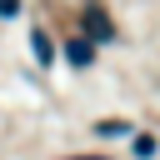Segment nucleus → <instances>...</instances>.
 Segmentation results:
<instances>
[{
	"label": "nucleus",
	"instance_id": "nucleus-2",
	"mask_svg": "<svg viewBox=\"0 0 160 160\" xmlns=\"http://www.w3.org/2000/svg\"><path fill=\"white\" fill-rule=\"evenodd\" d=\"M30 50H35V60H40V65H50V60H55V50H50V35H45V30H35V35H30Z\"/></svg>",
	"mask_w": 160,
	"mask_h": 160
},
{
	"label": "nucleus",
	"instance_id": "nucleus-3",
	"mask_svg": "<svg viewBox=\"0 0 160 160\" xmlns=\"http://www.w3.org/2000/svg\"><path fill=\"white\" fill-rule=\"evenodd\" d=\"M155 150H160V145H155V135H135V140H130V155H140V160H150Z\"/></svg>",
	"mask_w": 160,
	"mask_h": 160
},
{
	"label": "nucleus",
	"instance_id": "nucleus-1",
	"mask_svg": "<svg viewBox=\"0 0 160 160\" xmlns=\"http://www.w3.org/2000/svg\"><path fill=\"white\" fill-rule=\"evenodd\" d=\"M65 60H70V65H90V60H95L90 40H80V35H75V40H65Z\"/></svg>",
	"mask_w": 160,
	"mask_h": 160
},
{
	"label": "nucleus",
	"instance_id": "nucleus-6",
	"mask_svg": "<svg viewBox=\"0 0 160 160\" xmlns=\"http://www.w3.org/2000/svg\"><path fill=\"white\" fill-rule=\"evenodd\" d=\"M75 160H105V155H75Z\"/></svg>",
	"mask_w": 160,
	"mask_h": 160
},
{
	"label": "nucleus",
	"instance_id": "nucleus-5",
	"mask_svg": "<svg viewBox=\"0 0 160 160\" xmlns=\"http://www.w3.org/2000/svg\"><path fill=\"white\" fill-rule=\"evenodd\" d=\"M20 10V0H0V15H15Z\"/></svg>",
	"mask_w": 160,
	"mask_h": 160
},
{
	"label": "nucleus",
	"instance_id": "nucleus-4",
	"mask_svg": "<svg viewBox=\"0 0 160 160\" xmlns=\"http://www.w3.org/2000/svg\"><path fill=\"white\" fill-rule=\"evenodd\" d=\"M85 30H90V35H95V40H110V35H115V30H110V20H105V15H90V20H85Z\"/></svg>",
	"mask_w": 160,
	"mask_h": 160
}]
</instances>
